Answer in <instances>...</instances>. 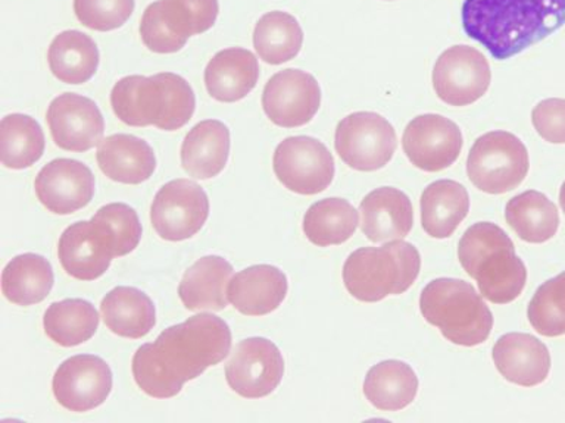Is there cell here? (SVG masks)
<instances>
[{"label": "cell", "instance_id": "4", "mask_svg": "<svg viewBox=\"0 0 565 423\" xmlns=\"http://www.w3.org/2000/svg\"><path fill=\"white\" fill-rule=\"evenodd\" d=\"M458 258L490 303H511L523 293L527 269L516 256L514 242L497 224L471 225L459 240Z\"/></svg>", "mask_w": 565, "mask_h": 423}, {"label": "cell", "instance_id": "11", "mask_svg": "<svg viewBox=\"0 0 565 423\" xmlns=\"http://www.w3.org/2000/svg\"><path fill=\"white\" fill-rule=\"evenodd\" d=\"M210 216V198L201 185L174 180L153 198L150 220L158 236L167 241L189 240L201 231Z\"/></svg>", "mask_w": 565, "mask_h": 423}, {"label": "cell", "instance_id": "26", "mask_svg": "<svg viewBox=\"0 0 565 423\" xmlns=\"http://www.w3.org/2000/svg\"><path fill=\"white\" fill-rule=\"evenodd\" d=\"M230 130L224 122L206 119L194 126L181 145V165L196 180H210L227 165Z\"/></svg>", "mask_w": 565, "mask_h": 423}, {"label": "cell", "instance_id": "12", "mask_svg": "<svg viewBox=\"0 0 565 423\" xmlns=\"http://www.w3.org/2000/svg\"><path fill=\"white\" fill-rule=\"evenodd\" d=\"M285 375V360L273 341L252 337L238 343L225 365L230 388L245 399H263L276 391Z\"/></svg>", "mask_w": 565, "mask_h": 423}, {"label": "cell", "instance_id": "8", "mask_svg": "<svg viewBox=\"0 0 565 423\" xmlns=\"http://www.w3.org/2000/svg\"><path fill=\"white\" fill-rule=\"evenodd\" d=\"M529 152L519 137L492 131L479 137L467 159V174L480 192L503 194L519 187L529 174Z\"/></svg>", "mask_w": 565, "mask_h": 423}, {"label": "cell", "instance_id": "3", "mask_svg": "<svg viewBox=\"0 0 565 423\" xmlns=\"http://www.w3.org/2000/svg\"><path fill=\"white\" fill-rule=\"evenodd\" d=\"M110 105L127 126L175 131L192 119L196 96L190 84L177 74L128 75L115 84Z\"/></svg>", "mask_w": 565, "mask_h": 423}, {"label": "cell", "instance_id": "21", "mask_svg": "<svg viewBox=\"0 0 565 423\" xmlns=\"http://www.w3.org/2000/svg\"><path fill=\"white\" fill-rule=\"evenodd\" d=\"M286 273L273 264H255L236 273L228 285V300L242 315L264 316L286 299Z\"/></svg>", "mask_w": 565, "mask_h": 423}, {"label": "cell", "instance_id": "15", "mask_svg": "<svg viewBox=\"0 0 565 423\" xmlns=\"http://www.w3.org/2000/svg\"><path fill=\"white\" fill-rule=\"evenodd\" d=\"M57 256L68 275L79 281H95L117 258V247L108 228L92 218L70 225L62 232Z\"/></svg>", "mask_w": 565, "mask_h": 423}, {"label": "cell", "instance_id": "24", "mask_svg": "<svg viewBox=\"0 0 565 423\" xmlns=\"http://www.w3.org/2000/svg\"><path fill=\"white\" fill-rule=\"evenodd\" d=\"M258 79V59L254 53L242 47L224 48L216 53L205 69L207 93L224 104L245 99Z\"/></svg>", "mask_w": 565, "mask_h": 423}, {"label": "cell", "instance_id": "22", "mask_svg": "<svg viewBox=\"0 0 565 423\" xmlns=\"http://www.w3.org/2000/svg\"><path fill=\"white\" fill-rule=\"evenodd\" d=\"M360 212L361 229L370 241L404 240L413 229V203L401 189H374L361 202Z\"/></svg>", "mask_w": 565, "mask_h": 423}, {"label": "cell", "instance_id": "7", "mask_svg": "<svg viewBox=\"0 0 565 423\" xmlns=\"http://www.w3.org/2000/svg\"><path fill=\"white\" fill-rule=\"evenodd\" d=\"M218 12V0H158L141 17V40L154 53L179 52L189 37L212 29Z\"/></svg>", "mask_w": 565, "mask_h": 423}, {"label": "cell", "instance_id": "38", "mask_svg": "<svg viewBox=\"0 0 565 423\" xmlns=\"http://www.w3.org/2000/svg\"><path fill=\"white\" fill-rule=\"evenodd\" d=\"M93 219L99 220L113 234L117 258L131 253L139 246L141 238L139 215L126 203H109L100 207Z\"/></svg>", "mask_w": 565, "mask_h": 423}, {"label": "cell", "instance_id": "5", "mask_svg": "<svg viewBox=\"0 0 565 423\" xmlns=\"http://www.w3.org/2000/svg\"><path fill=\"white\" fill-rule=\"evenodd\" d=\"M419 308L424 319L457 346H479L492 333V312L466 281L437 278L428 282L419 295Z\"/></svg>", "mask_w": 565, "mask_h": 423}, {"label": "cell", "instance_id": "9", "mask_svg": "<svg viewBox=\"0 0 565 423\" xmlns=\"http://www.w3.org/2000/svg\"><path fill=\"white\" fill-rule=\"evenodd\" d=\"M334 148L340 159L352 170H382L396 152V131L382 115L351 113L335 128Z\"/></svg>", "mask_w": 565, "mask_h": 423}, {"label": "cell", "instance_id": "6", "mask_svg": "<svg viewBox=\"0 0 565 423\" xmlns=\"http://www.w3.org/2000/svg\"><path fill=\"white\" fill-rule=\"evenodd\" d=\"M422 269L417 247L396 240L382 247H362L343 264V281L360 302L375 303L387 295L405 293Z\"/></svg>", "mask_w": 565, "mask_h": 423}, {"label": "cell", "instance_id": "23", "mask_svg": "<svg viewBox=\"0 0 565 423\" xmlns=\"http://www.w3.org/2000/svg\"><path fill=\"white\" fill-rule=\"evenodd\" d=\"M97 163L109 180L137 185L148 181L157 170V158L148 141L131 134H114L102 140Z\"/></svg>", "mask_w": 565, "mask_h": 423}, {"label": "cell", "instance_id": "27", "mask_svg": "<svg viewBox=\"0 0 565 423\" xmlns=\"http://www.w3.org/2000/svg\"><path fill=\"white\" fill-rule=\"evenodd\" d=\"M100 313L118 337L139 339L157 325V311L148 294L135 286H117L105 295Z\"/></svg>", "mask_w": 565, "mask_h": 423}, {"label": "cell", "instance_id": "41", "mask_svg": "<svg viewBox=\"0 0 565 423\" xmlns=\"http://www.w3.org/2000/svg\"><path fill=\"white\" fill-rule=\"evenodd\" d=\"M559 205H561V207H563V210H564V214H565V181H564V184L561 185Z\"/></svg>", "mask_w": 565, "mask_h": 423}, {"label": "cell", "instance_id": "35", "mask_svg": "<svg viewBox=\"0 0 565 423\" xmlns=\"http://www.w3.org/2000/svg\"><path fill=\"white\" fill-rule=\"evenodd\" d=\"M303 44V31L290 13L273 11L256 22L254 46L260 59L281 65L299 55Z\"/></svg>", "mask_w": 565, "mask_h": 423}, {"label": "cell", "instance_id": "13", "mask_svg": "<svg viewBox=\"0 0 565 423\" xmlns=\"http://www.w3.org/2000/svg\"><path fill=\"white\" fill-rule=\"evenodd\" d=\"M492 79L488 59L477 48L461 44L449 47L436 61L433 87L441 101L468 106L481 99Z\"/></svg>", "mask_w": 565, "mask_h": 423}, {"label": "cell", "instance_id": "31", "mask_svg": "<svg viewBox=\"0 0 565 423\" xmlns=\"http://www.w3.org/2000/svg\"><path fill=\"white\" fill-rule=\"evenodd\" d=\"M99 48L92 37L77 30L62 31L49 47L52 74L65 84H83L96 74Z\"/></svg>", "mask_w": 565, "mask_h": 423}, {"label": "cell", "instance_id": "36", "mask_svg": "<svg viewBox=\"0 0 565 423\" xmlns=\"http://www.w3.org/2000/svg\"><path fill=\"white\" fill-rule=\"evenodd\" d=\"M44 132L29 115H8L0 122V159L9 170H25L42 159Z\"/></svg>", "mask_w": 565, "mask_h": 423}, {"label": "cell", "instance_id": "28", "mask_svg": "<svg viewBox=\"0 0 565 423\" xmlns=\"http://www.w3.org/2000/svg\"><path fill=\"white\" fill-rule=\"evenodd\" d=\"M470 210V196L462 184L452 180L435 181L422 194V224L433 238L452 236Z\"/></svg>", "mask_w": 565, "mask_h": 423}, {"label": "cell", "instance_id": "1", "mask_svg": "<svg viewBox=\"0 0 565 423\" xmlns=\"http://www.w3.org/2000/svg\"><path fill=\"white\" fill-rule=\"evenodd\" d=\"M232 348V329L212 313H201L170 326L153 343L143 344L132 356V377L140 390L153 399H172L183 386L221 364Z\"/></svg>", "mask_w": 565, "mask_h": 423}, {"label": "cell", "instance_id": "40", "mask_svg": "<svg viewBox=\"0 0 565 423\" xmlns=\"http://www.w3.org/2000/svg\"><path fill=\"white\" fill-rule=\"evenodd\" d=\"M534 130L552 144H565V100L546 99L532 112Z\"/></svg>", "mask_w": 565, "mask_h": 423}, {"label": "cell", "instance_id": "19", "mask_svg": "<svg viewBox=\"0 0 565 423\" xmlns=\"http://www.w3.org/2000/svg\"><path fill=\"white\" fill-rule=\"evenodd\" d=\"M95 185L90 167L65 158L49 162L34 181L40 203L56 215H71L86 207L95 196Z\"/></svg>", "mask_w": 565, "mask_h": 423}, {"label": "cell", "instance_id": "16", "mask_svg": "<svg viewBox=\"0 0 565 423\" xmlns=\"http://www.w3.org/2000/svg\"><path fill=\"white\" fill-rule=\"evenodd\" d=\"M320 105V84L313 75L305 70H280L265 84L264 112L278 127L307 126L316 117Z\"/></svg>", "mask_w": 565, "mask_h": 423}, {"label": "cell", "instance_id": "32", "mask_svg": "<svg viewBox=\"0 0 565 423\" xmlns=\"http://www.w3.org/2000/svg\"><path fill=\"white\" fill-rule=\"evenodd\" d=\"M505 218L516 236L532 245L550 241L559 227V214L554 202L536 189L512 197L507 203Z\"/></svg>", "mask_w": 565, "mask_h": 423}, {"label": "cell", "instance_id": "18", "mask_svg": "<svg viewBox=\"0 0 565 423\" xmlns=\"http://www.w3.org/2000/svg\"><path fill=\"white\" fill-rule=\"evenodd\" d=\"M46 121L57 148L87 152L99 144L105 132L100 109L88 97L64 93L49 105Z\"/></svg>", "mask_w": 565, "mask_h": 423}, {"label": "cell", "instance_id": "25", "mask_svg": "<svg viewBox=\"0 0 565 423\" xmlns=\"http://www.w3.org/2000/svg\"><path fill=\"white\" fill-rule=\"evenodd\" d=\"M233 267L221 256H205L185 271L179 295L189 311H224Z\"/></svg>", "mask_w": 565, "mask_h": 423}, {"label": "cell", "instance_id": "39", "mask_svg": "<svg viewBox=\"0 0 565 423\" xmlns=\"http://www.w3.org/2000/svg\"><path fill=\"white\" fill-rule=\"evenodd\" d=\"M135 8V0H74L77 20L96 31L119 29L126 24Z\"/></svg>", "mask_w": 565, "mask_h": 423}, {"label": "cell", "instance_id": "20", "mask_svg": "<svg viewBox=\"0 0 565 423\" xmlns=\"http://www.w3.org/2000/svg\"><path fill=\"white\" fill-rule=\"evenodd\" d=\"M493 361L507 381L520 387H536L551 372L550 350L536 337L524 333L499 337L493 347Z\"/></svg>", "mask_w": 565, "mask_h": 423}, {"label": "cell", "instance_id": "17", "mask_svg": "<svg viewBox=\"0 0 565 423\" xmlns=\"http://www.w3.org/2000/svg\"><path fill=\"white\" fill-rule=\"evenodd\" d=\"M462 145V132L457 123L436 113L414 118L402 137L406 158L426 172H439L454 165Z\"/></svg>", "mask_w": 565, "mask_h": 423}, {"label": "cell", "instance_id": "2", "mask_svg": "<svg viewBox=\"0 0 565 423\" xmlns=\"http://www.w3.org/2000/svg\"><path fill=\"white\" fill-rule=\"evenodd\" d=\"M461 20L468 37L507 61L565 24V0H463Z\"/></svg>", "mask_w": 565, "mask_h": 423}, {"label": "cell", "instance_id": "34", "mask_svg": "<svg viewBox=\"0 0 565 423\" xmlns=\"http://www.w3.org/2000/svg\"><path fill=\"white\" fill-rule=\"evenodd\" d=\"M358 212L344 198L331 197L313 203L303 216V232L318 247L339 246L355 234Z\"/></svg>", "mask_w": 565, "mask_h": 423}, {"label": "cell", "instance_id": "14", "mask_svg": "<svg viewBox=\"0 0 565 423\" xmlns=\"http://www.w3.org/2000/svg\"><path fill=\"white\" fill-rule=\"evenodd\" d=\"M113 370L99 356L77 355L62 361L53 375V395L71 412L99 408L113 391Z\"/></svg>", "mask_w": 565, "mask_h": 423}, {"label": "cell", "instance_id": "29", "mask_svg": "<svg viewBox=\"0 0 565 423\" xmlns=\"http://www.w3.org/2000/svg\"><path fill=\"white\" fill-rule=\"evenodd\" d=\"M418 392V377L405 361L384 360L366 373L364 394L375 409L397 412L408 408Z\"/></svg>", "mask_w": 565, "mask_h": 423}, {"label": "cell", "instance_id": "33", "mask_svg": "<svg viewBox=\"0 0 565 423\" xmlns=\"http://www.w3.org/2000/svg\"><path fill=\"white\" fill-rule=\"evenodd\" d=\"M44 333L62 347L88 341L99 326V313L87 300L65 299L52 303L44 312Z\"/></svg>", "mask_w": 565, "mask_h": 423}, {"label": "cell", "instance_id": "10", "mask_svg": "<svg viewBox=\"0 0 565 423\" xmlns=\"http://www.w3.org/2000/svg\"><path fill=\"white\" fill-rule=\"evenodd\" d=\"M274 174L290 192L312 196L324 192L334 178L333 154L312 137H289L277 145Z\"/></svg>", "mask_w": 565, "mask_h": 423}, {"label": "cell", "instance_id": "30", "mask_svg": "<svg viewBox=\"0 0 565 423\" xmlns=\"http://www.w3.org/2000/svg\"><path fill=\"white\" fill-rule=\"evenodd\" d=\"M55 273L43 256L24 253L13 258L2 273L4 297L18 306H33L51 294Z\"/></svg>", "mask_w": 565, "mask_h": 423}, {"label": "cell", "instance_id": "37", "mask_svg": "<svg viewBox=\"0 0 565 423\" xmlns=\"http://www.w3.org/2000/svg\"><path fill=\"white\" fill-rule=\"evenodd\" d=\"M527 316L543 337L565 334V271L539 286L529 304Z\"/></svg>", "mask_w": 565, "mask_h": 423}]
</instances>
